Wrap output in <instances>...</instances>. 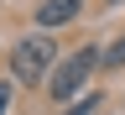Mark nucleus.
Returning a JSON list of instances; mask_svg holds the SVG:
<instances>
[{"instance_id": "f03ea898", "label": "nucleus", "mask_w": 125, "mask_h": 115, "mask_svg": "<svg viewBox=\"0 0 125 115\" xmlns=\"http://www.w3.org/2000/svg\"><path fill=\"white\" fill-rule=\"evenodd\" d=\"M94 68H99V52H94V47H83V52H73V58H62L57 73H52V84H47V89H52V100H73Z\"/></svg>"}, {"instance_id": "7ed1b4c3", "label": "nucleus", "mask_w": 125, "mask_h": 115, "mask_svg": "<svg viewBox=\"0 0 125 115\" xmlns=\"http://www.w3.org/2000/svg\"><path fill=\"white\" fill-rule=\"evenodd\" d=\"M73 16H78V0H42L37 26H42V31H52V26H62V21H73Z\"/></svg>"}, {"instance_id": "0eeeda50", "label": "nucleus", "mask_w": 125, "mask_h": 115, "mask_svg": "<svg viewBox=\"0 0 125 115\" xmlns=\"http://www.w3.org/2000/svg\"><path fill=\"white\" fill-rule=\"evenodd\" d=\"M109 5H120V0H109Z\"/></svg>"}, {"instance_id": "39448f33", "label": "nucleus", "mask_w": 125, "mask_h": 115, "mask_svg": "<svg viewBox=\"0 0 125 115\" xmlns=\"http://www.w3.org/2000/svg\"><path fill=\"white\" fill-rule=\"evenodd\" d=\"M104 68H125V42H115V47L104 52Z\"/></svg>"}, {"instance_id": "f257e3e1", "label": "nucleus", "mask_w": 125, "mask_h": 115, "mask_svg": "<svg viewBox=\"0 0 125 115\" xmlns=\"http://www.w3.org/2000/svg\"><path fill=\"white\" fill-rule=\"evenodd\" d=\"M52 58H57V47L47 31H31V37L16 42V52H10V73L21 78V84H42V73L52 68Z\"/></svg>"}, {"instance_id": "423d86ee", "label": "nucleus", "mask_w": 125, "mask_h": 115, "mask_svg": "<svg viewBox=\"0 0 125 115\" xmlns=\"http://www.w3.org/2000/svg\"><path fill=\"white\" fill-rule=\"evenodd\" d=\"M5 110H10V89L0 84V115H5Z\"/></svg>"}, {"instance_id": "20e7f679", "label": "nucleus", "mask_w": 125, "mask_h": 115, "mask_svg": "<svg viewBox=\"0 0 125 115\" xmlns=\"http://www.w3.org/2000/svg\"><path fill=\"white\" fill-rule=\"evenodd\" d=\"M94 110H99V94H83V100H78V105H68L62 115H94Z\"/></svg>"}]
</instances>
